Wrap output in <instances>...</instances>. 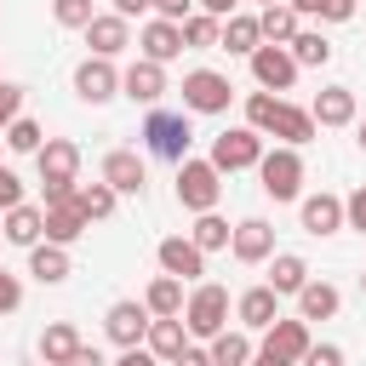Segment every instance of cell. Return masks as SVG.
Masks as SVG:
<instances>
[{"mask_svg":"<svg viewBox=\"0 0 366 366\" xmlns=\"http://www.w3.org/2000/svg\"><path fill=\"white\" fill-rule=\"evenodd\" d=\"M257 29H263V46H292L297 29H303V17L292 6H263L257 11Z\"/></svg>","mask_w":366,"mask_h":366,"instance_id":"29","label":"cell"},{"mask_svg":"<svg viewBox=\"0 0 366 366\" xmlns=\"http://www.w3.org/2000/svg\"><path fill=\"white\" fill-rule=\"evenodd\" d=\"M74 97L80 103H109V97H120V69L109 63V57H86L80 69H74Z\"/></svg>","mask_w":366,"mask_h":366,"instance_id":"10","label":"cell"},{"mask_svg":"<svg viewBox=\"0 0 366 366\" xmlns=\"http://www.w3.org/2000/svg\"><path fill=\"white\" fill-rule=\"evenodd\" d=\"M143 11H149V0H114V17H126V23L143 17Z\"/></svg>","mask_w":366,"mask_h":366,"instance_id":"50","label":"cell"},{"mask_svg":"<svg viewBox=\"0 0 366 366\" xmlns=\"http://www.w3.org/2000/svg\"><path fill=\"white\" fill-rule=\"evenodd\" d=\"M23 114V86L17 80H0V137H6V126Z\"/></svg>","mask_w":366,"mask_h":366,"instance_id":"40","label":"cell"},{"mask_svg":"<svg viewBox=\"0 0 366 366\" xmlns=\"http://www.w3.org/2000/svg\"><path fill=\"white\" fill-rule=\"evenodd\" d=\"M309 343H315V337H309V320H297V315H292V320L280 315V320H274V326L263 332V349H274V355H286L292 366H297V360L309 355Z\"/></svg>","mask_w":366,"mask_h":366,"instance_id":"21","label":"cell"},{"mask_svg":"<svg viewBox=\"0 0 366 366\" xmlns=\"http://www.w3.org/2000/svg\"><path fill=\"white\" fill-rule=\"evenodd\" d=\"M0 234L11 240V246H40L46 240V206H11L6 212V223H0Z\"/></svg>","mask_w":366,"mask_h":366,"instance_id":"22","label":"cell"},{"mask_svg":"<svg viewBox=\"0 0 366 366\" xmlns=\"http://www.w3.org/2000/svg\"><path fill=\"white\" fill-rule=\"evenodd\" d=\"M86 46H92V57H120L126 46H132V23L126 17H114V11H97L92 23H86Z\"/></svg>","mask_w":366,"mask_h":366,"instance_id":"16","label":"cell"},{"mask_svg":"<svg viewBox=\"0 0 366 366\" xmlns=\"http://www.w3.org/2000/svg\"><path fill=\"white\" fill-rule=\"evenodd\" d=\"M114 366H160V360H154L149 349H120V360H114Z\"/></svg>","mask_w":366,"mask_h":366,"instance_id":"49","label":"cell"},{"mask_svg":"<svg viewBox=\"0 0 366 366\" xmlns=\"http://www.w3.org/2000/svg\"><path fill=\"white\" fill-rule=\"evenodd\" d=\"M360 292H366V274H360Z\"/></svg>","mask_w":366,"mask_h":366,"instance_id":"54","label":"cell"},{"mask_svg":"<svg viewBox=\"0 0 366 366\" xmlns=\"http://www.w3.org/2000/svg\"><path fill=\"white\" fill-rule=\"evenodd\" d=\"M154 257H160V274H177L183 286L206 274V252H200L189 234H166V240L154 246Z\"/></svg>","mask_w":366,"mask_h":366,"instance_id":"12","label":"cell"},{"mask_svg":"<svg viewBox=\"0 0 366 366\" xmlns=\"http://www.w3.org/2000/svg\"><path fill=\"white\" fill-rule=\"evenodd\" d=\"M51 17H57V29H80L86 34V23L97 17V6L92 0H51Z\"/></svg>","mask_w":366,"mask_h":366,"instance_id":"39","label":"cell"},{"mask_svg":"<svg viewBox=\"0 0 366 366\" xmlns=\"http://www.w3.org/2000/svg\"><path fill=\"white\" fill-rule=\"evenodd\" d=\"M212 46H223V23L206 17V11L183 17V51H212Z\"/></svg>","mask_w":366,"mask_h":366,"instance_id":"35","label":"cell"},{"mask_svg":"<svg viewBox=\"0 0 366 366\" xmlns=\"http://www.w3.org/2000/svg\"><path fill=\"white\" fill-rule=\"evenodd\" d=\"M143 349H149V355H154L160 366H172V360H177V355L189 349V326H183V315H177V320H154V326H149V343H143Z\"/></svg>","mask_w":366,"mask_h":366,"instance_id":"28","label":"cell"},{"mask_svg":"<svg viewBox=\"0 0 366 366\" xmlns=\"http://www.w3.org/2000/svg\"><path fill=\"white\" fill-rule=\"evenodd\" d=\"M34 166H40V206H63V200H74V189H80V143H69V137H46L40 154H34Z\"/></svg>","mask_w":366,"mask_h":366,"instance_id":"1","label":"cell"},{"mask_svg":"<svg viewBox=\"0 0 366 366\" xmlns=\"http://www.w3.org/2000/svg\"><path fill=\"white\" fill-rule=\"evenodd\" d=\"M11 206H23V177L11 166H0V212H11Z\"/></svg>","mask_w":366,"mask_h":366,"instance_id":"43","label":"cell"},{"mask_svg":"<svg viewBox=\"0 0 366 366\" xmlns=\"http://www.w3.org/2000/svg\"><path fill=\"white\" fill-rule=\"evenodd\" d=\"M286 51L297 57V69H326V63H332V40H326L320 29H297V40H292Z\"/></svg>","mask_w":366,"mask_h":366,"instance_id":"34","label":"cell"},{"mask_svg":"<svg viewBox=\"0 0 366 366\" xmlns=\"http://www.w3.org/2000/svg\"><path fill=\"white\" fill-rule=\"evenodd\" d=\"M229 103H234L229 74H217V69H189L183 74V109L189 114H223Z\"/></svg>","mask_w":366,"mask_h":366,"instance_id":"7","label":"cell"},{"mask_svg":"<svg viewBox=\"0 0 366 366\" xmlns=\"http://www.w3.org/2000/svg\"><path fill=\"white\" fill-rule=\"evenodd\" d=\"M183 326H189L194 343H212L217 332H229V292L217 280H200L189 292V303H183Z\"/></svg>","mask_w":366,"mask_h":366,"instance_id":"2","label":"cell"},{"mask_svg":"<svg viewBox=\"0 0 366 366\" xmlns=\"http://www.w3.org/2000/svg\"><path fill=\"white\" fill-rule=\"evenodd\" d=\"M103 183H109L114 194H143L149 166L137 160V149H109V154H103Z\"/></svg>","mask_w":366,"mask_h":366,"instance_id":"17","label":"cell"},{"mask_svg":"<svg viewBox=\"0 0 366 366\" xmlns=\"http://www.w3.org/2000/svg\"><path fill=\"white\" fill-rule=\"evenodd\" d=\"M217 172H257V160H263V132H252V126H229V132H217L212 137V154H206Z\"/></svg>","mask_w":366,"mask_h":366,"instance_id":"6","label":"cell"},{"mask_svg":"<svg viewBox=\"0 0 366 366\" xmlns=\"http://www.w3.org/2000/svg\"><path fill=\"white\" fill-rule=\"evenodd\" d=\"M74 349H80V332H74V320H51V326L40 332V360H46V366H63Z\"/></svg>","mask_w":366,"mask_h":366,"instance_id":"31","label":"cell"},{"mask_svg":"<svg viewBox=\"0 0 366 366\" xmlns=\"http://www.w3.org/2000/svg\"><path fill=\"white\" fill-rule=\"evenodd\" d=\"M149 326H154V315L143 309V297H120V303H109V315H103V332H109V343H120V349H143V343H149Z\"/></svg>","mask_w":366,"mask_h":366,"instance_id":"8","label":"cell"},{"mask_svg":"<svg viewBox=\"0 0 366 366\" xmlns=\"http://www.w3.org/2000/svg\"><path fill=\"white\" fill-rule=\"evenodd\" d=\"M309 114H315V126H355V86H320L315 92V103H309Z\"/></svg>","mask_w":366,"mask_h":366,"instance_id":"19","label":"cell"},{"mask_svg":"<svg viewBox=\"0 0 366 366\" xmlns=\"http://www.w3.org/2000/svg\"><path fill=\"white\" fill-rule=\"evenodd\" d=\"M246 63H252L257 92H274V97H280V92H292V86H297V57H292L286 46H257Z\"/></svg>","mask_w":366,"mask_h":366,"instance_id":"9","label":"cell"},{"mask_svg":"<svg viewBox=\"0 0 366 366\" xmlns=\"http://www.w3.org/2000/svg\"><path fill=\"white\" fill-rule=\"evenodd\" d=\"M11 309H23V280L11 269H0V315H11Z\"/></svg>","mask_w":366,"mask_h":366,"instance_id":"44","label":"cell"},{"mask_svg":"<svg viewBox=\"0 0 366 366\" xmlns=\"http://www.w3.org/2000/svg\"><path fill=\"white\" fill-rule=\"evenodd\" d=\"M343 309V292L332 286V280H309L303 292H297V320H332Z\"/></svg>","mask_w":366,"mask_h":366,"instance_id":"27","label":"cell"},{"mask_svg":"<svg viewBox=\"0 0 366 366\" xmlns=\"http://www.w3.org/2000/svg\"><path fill=\"white\" fill-rule=\"evenodd\" d=\"M194 6H200V0H149V11H154V17H166V23L194 17Z\"/></svg>","mask_w":366,"mask_h":366,"instance_id":"42","label":"cell"},{"mask_svg":"<svg viewBox=\"0 0 366 366\" xmlns=\"http://www.w3.org/2000/svg\"><path fill=\"white\" fill-rule=\"evenodd\" d=\"M217 200H223V172H217L212 160H194V154H189V160L177 166V206L200 217V212H217Z\"/></svg>","mask_w":366,"mask_h":366,"instance_id":"5","label":"cell"},{"mask_svg":"<svg viewBox=\"0 0 366 366\" xmlns=\"http://www.w3.org/2000/svg\"><path fill=\"white\" fill-rule=\"evenodd\" d=\"M229 252H234V263H269L274 257V223L269 217H240Z\"/></svg>","mask_w":366,"mask_h":366,"instance_id":"13","label":"cell"},{"mask_svg":"<svg viewBox=\"0 0 366 366\" xmlns=\"http://www.w3.org/2000/svg\"><path fill=\"white\" fill-rule=\"evenodd\" d=\"M86 229H92V223H86V212H80L74 200H63V206H46V240H51V246H74Z\"/></svg>","mask_w":366,"mask_h":366,"instance_id":"26","label":"cell"},{"mask_svg":"<svg viewBox=\"0 0 366 366\" xmlns=\"http://www.w3.org/2000/svg\"><path fill=\"white\" fill-rule=\"evenodd\" d=\"M40 366H46V360H40Z\"/></svg>","mask_w":366,"mask_h":366,"instance_id":"55","label":"cell"},{"mask_svg":"<svg viewBox=\"0 0 366 366\" xmlns=\"http://www.w3.org/2000/svg\"><path fill=\"white\" fill-rule=\"evenodd\" d=\"M297 17H320V23H349L355 17V0H286Z\"/></svg>","mask_w":366,"mask_h":366,"instance_id":"38","label":"cell"},{"mask_svg":"<svg viewBox=\"0 0 366 366\" xmlns=\"http://www.w3.org/2000/svg\"><path fill=\"white\" fill-rule=\"evenodd\" d=\"M252 366H292V360H286V355H274V349H263V343H257V355H252Z\"/></svg>","mask_w":366,"mask_h":366,"instance_id":"51","label":"cell"},{"mask_svg":"<svg viewBox=\"0 0 366 366\" xmlns=\"http://www.w3.org/2000/svg\"><path fill=\"white\" fill-rule=\"evenodd\" d=\"M303 177H309V166H303V149H263V160H257V183H263V194L269 200H297L303 194Z\"/></svg>","mask_w":366,"mask_h":366,"instance_id":"4","label":"cell"},{"mask_svg":"<svg viewBox=\"0 0 366 366\" xmlns=\"http://www.w3.org/2000/svg\"><path fill=\"white\" fill-rule=\"evenodd\" d=\"M29 274H34L40 286H63V280L74 274V263H69V246H51V240L29 246Z\"/></svg>","mask_w":366,"mask_h":366,"instance_id":"23","label":"cell"},{"mask_svg":"<svg viewBox=\"0 0 366 366\" xmlns=\"http://www.w3.org/2000/svg\"><path fill=\"white\" fill-rule=\"evenodd\" d=\"M297 217H303V229L309 234H337L343 229V194H303L297 200Z\"/></svg>","mask_w":366,"mask_h":366,"instance_id":"20","label":"cell"},{"mask_svg":"<svg viewBox=\"0 0 366 366\" xmlns=\"http://www.w3.org/2000/svg\"><path fill=\"white\" fill-rule=\"evenodd\" d=\"M257 6H286V0H257Z\"/></svg>","mask_w":366,"mask_h":366,"instance_id":"53","label":"cell"},{"mask_svg":"<svg viewBox=\"0 0 366 366\" xmlns=\"http://www.w3.org/2000/svg\"><path fill=\"white\" fill-rule=\"evenodd\" d=\"M315 132H320V126H315V114L280 97V103H274V120H269V132H263V137H280L286 149H303V143H309Z\"/></svg>","mask_w":366,"mask_h":366,"instance_id":"18","label":"cell"},{"mask_svg":"<svg viewBox=\"0 0 366 366\" xmlns=\"http://www.w3.org/2000/svg\"><path fill=\"white\" fill-rule=\"evenodd\" d=\"M183 303H189V292H183V280H177V274H154V280H149V292H143V309H149L154 320H177V315H183Z\"/></svg>","mask_w":366,"mask_h":366,"instance_id":"24","label":"cell"},{"mask_svg":"<svg viewBox=\"0 0 366 366\" xmlns=\"http://www.w3.org/2000/svg\"><path fill=\"white\" fill-rule=\"evenodd\" d=\"M137 57H149V63H172V57H183V23L149 17V23L137 29Z\"/></svg>","mask_w":366,"mask_h":366,"instance_id":"14","label":"cell"},{"mask_svg":"<svg viewBox=\"0 0 366 366\" xmlns=\"http://www.w3.org/2000/svg\"><path fill=\"white\" fill-rule=\"evenodd\" d=\"M63 366H109V360H103V355H97L92 343H80V349H74V355H69Z\"/></svg>","mask_w":366,"mask_h":366,"instance_id":"47","label":"cell"},{"mask_svg":"<svg viewBox=\"0 0 366 366\" xmlns=\"http://www.w3.org/2000/svg\"><path fill=\"white\" fill-rule=\"evenodd\" d=\"M234 320H240V332H269V326L280 320V292L246 286V292L234 297Z\"/></svg>","mask_w":366,"mask_h":366,"instance_id":"15","label":"cell"},{"mask_svg":"<svg viewBox=\"0 0 366 366\" xmlns=\"http://www.w3.org/2000/svg\"><path fill=\"white\" fill-rule=\"evenodd\" d=\"M297 366H343V349L337 343H309V355Z\"/></svg>","mask_w":366,"mask_h":366,"instance_id":"45","label":"cell"},{"mask_svg":"<svg viewBox=\"0 0 366 366\" xmlns=\"http://www.w3.org/2000/svg\"><path fill=\"white\" fill-rule=\"evenodd\" d=\"M206 349H212V366H252V355H257L252 349V332H240V326L234 332H217Z\"/></svg>","mask_w":366,"mask_h":366,"instance_id":"32","label":"cell"},{"mask_svg":"<svg viewBox=\"0 0 366 366\" xmlns=\"http://www.w3.org/2000/svg\"><path fill=\"white\" fill-rule=\"evenodd\" d=\"M74 206L86 212V223H103V217H114L120 194H114V189H109L103 177H97V183H80V189H74Z\"/></svg>","mask_w":366,"mask_h":366,"instance_id":"33","label":"cell"},{"mask_svg":"<svg viewBox=\"0 0 366 366\" xmlns=\"http://www.w3.org/2000/svg\"><path fill=\"white\" fill-rule=\"evenodd\" d=\"M200 11H206V17H217V23H229V17L240 11V0H200Z\"/></svg>","mask_w":366,"mask_h":366,"instance_id":"46","label":"cell"},{"mask_svg":"<svg viewBox=\"0 0 366 366\" xmlns=\"http://www.w3.org/2000/svg\"><path fill=\"white\" fill-rule=\"evenodd\" d=\"M263 46V29H257V11H234L229 23H223V51H234V57H252Z\"/></svg>","mask_w":366,"mask_h":366,"instance_id":"30","label":"cell"},{"mask_svg":"<svg viewBox=\"0 0 366 366\" xmlns=\"http://www.w3.org/2000/svg\"><path fill=\"white\" fill-rule=\"evenodd\" d=\"M137 137L149 143V154H160V160L183 166V160H189V143H194V126H189V114L149 109V120H143V132H137Z\"/></svg>","mask_w":366,"mask_h":366,"instance_id":"3","label":"cell"},{"mask_svg":"<svg viewBox=\"0 0 366 366\" xmlns=\"http://www.w3.org/2000/svg\"><path fill=\"white\" fill-rule=\"evenodd\" d=\"M172 366H212V349H200V343H189V349H183V355L172 360Z\"/></svg>","mask_w":366,"mask_h":366,"instance_id":"48","label":"cell"},{"mask_svg":"<svg viewBox=\"0 0 366 366\" xmlns=\"http://www.w3.org/2000/svg\"><path fill=\"white\" fill-rule=\"evenodd\" d=\"M189 240L200 246V252H229V240H234V229L217 217V212H200L194 217V229H189Z\"/></svg>","mask_w":366,"mask_h":366,"instance_id":"36","label":"cell"},{"mask_svg":"<svg viewBox=\"0 0 366 366\" xmlns=\"http://www.w3.org/2000/svg\"><path fill=\"white\" fill-rule=\"evenodd\" d=\"M120 97H132V103L154 109V103L166 97V63H149V57L126 63V69H120Z\"/></svg>","mask_w":366,"mask_h":366,"instance_id":"11","label":"cell"},{"mask_svg":"<svg viewBox=\"0 0 366 366\" xmlns=\"http://www.w3.org/2000/svg\"><path fill=\"white\" fill-rule=\"evenodd\" d=\"M309 280H315V274H309V263H303L297 252H274V257H269V292H280V297H297Z\"/></svg>","mask_w":366,"mask_h":366,"instance_id":"25","label":"cell"},{"mask_svg":"<svg viewBox=\"0 0 366 366\" xmlns=\"http://www.w3.org/2000/svg\"><path fill=\"white\" fill-rule=\"evenodd\" d=\"M343 229H355V234H366V183H360L355 194H343Z\"/></svg>","mask_w":366,"mask_h":366,"instance_id":"41","label":"cell"},{"mask_svg":"<svg viewBox=\"0 0 366 366\" xmlns=\"http://www.w3.org/2000/svg\"><path fill=\"white\" fill-rule=\"evenodd\" d=\"M40 143H46V132H40V120H29V114H17V120L6 126V149H11V154H40Z\"/></svg>","mask_w":366,"mask_h":366,"instance_id":"37","label":"cell"},{"mask_svg":"<svg viewBox=\"0 0 366 366\" xmlns=\"http://www.w3.org/2000/svg\"><path fill=\"white\" fill-rule=\"evenodd\" d=\"M355 143H360V154H366V120H355Z\"/></svg>","mask_w":366,"mask_h":366,"instance_id":"52","label":"cell"}]
</instances>
